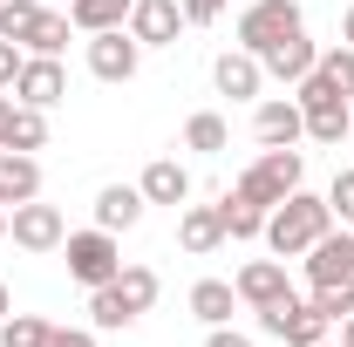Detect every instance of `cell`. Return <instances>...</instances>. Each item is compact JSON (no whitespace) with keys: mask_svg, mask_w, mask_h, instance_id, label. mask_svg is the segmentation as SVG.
Listing matches in <instances>:
<instances>
[{"mask_svg":"<svg viewBox=\"0 0 354 347\" xmlns=\"http://www.w3.org/2000/svg\"><path fill=\"white\" fill-rule=\"evenodd\" d=\"M225 238H266V205H252V198H239V191H225Z\"/></svg>","mask_w":354,"mask_h":347,"instance_id":"25","label":"cell"},{"mask_svg":"<svg viewBox=\"0 0 354 347\" xmlns=\"http://www.w3.org/2000/svg\"><path fill=\"white\" fill-rule=\"evenodd\" d=\"M177 245H184L191 259L218 252V245H225V218H218V205H177Z\"/></svg>","mask_w":354,"mask_h":347,"instance_id":"15","label":"cell"},{"mask_svg":"<svg viewBox=\"0 0 354 347\" xmlns=\"http://www.w3.org/2000/svg\"><path fill=\"white\" fill-rule=\"evenodd\" d=\"M341 41L354 48V7H348V14H341Z\"/></svg>","mask_w":354,"mask_h":347,"instance_id":"37","label":"cell"},{"mask_svg":"<svg viewBox=\"0 0 354 347\" xmlns=\"http://www.w3.org/2000/svg\"><path fill=\"white\" fill-rule=\"evenodd\" d=\"M252 136H259L266 150H293V143L307 136V116H300V102H293V95H266L259 109H252Z\"/></svg>","mask_w":354,"mask_h":347,"instance_id":"10","label":"cell"},{"mask_svg":"<svg viewBox=\"0 0 354 347\" xmlns=\"http://www.w3.org/2000/svg\"><path fill=\"white\" fill-rule=\"evenodd\" d=\"M348 143H354V136H348Z\"/></svg>","mask_w":354,"mask_h":347,"instance_id":"43","label":"cell"},{"mask_svg":"<svg viewBox=\"0 0 354 347\" xmlns=\"http://www.w3.org/2000/svg\"><path fill=\"white\" fill-rule=\"evenodd\" d=\"M123 28H130V35H136L143 48H171L177 35L191 28V21H184V7H177V0H136Z\"/></svg>","mask_w":354,"mask_h":347,"instance_id":"12","label":"cell"},{"mask_svg":"<svg viewBox=\"0 0 354 347\" xmlns=\"http://www.w3.org/2000/svg\"><path fill=\"white\" fill-rule=\"evenodd\" d=\"M48 327L55 320H41V313H7L0 320V347H48Z\"/></svg>","mask_w":354,"mask_h":347,"instance_id":"29","label":"cell"},{"mask_svg":"<svg viewBox=\"0 0 354 347\" xmlns=\"http://www.w3.org/2000/svg\"><path fill=\"white\" fill-rule=\"evenodd\" d=\"M341 347H354V313H348V320H341Z\"/></svg>","mask_w":354,"mask_h":347,"instance_id":"38","label":"cell"},{"mask_svg":"<svg viewBox=\"0 0 354 347\" xmlns=\"http://www.w3.org/2000/svg\"><path fill=\"white\" fill-rule=\"evenodd\" d=\"M82 41H88V75L95 82H130L143 68V41L130 28H102V35H82Z\"/></svg>","mask_w":354,"mask_h":347,"instance_id":"6","label":"cell"},{"mask_svg":"<svg viewBox=\"0 0 354 347\" xmlns=\"http://www.w3.org/2000/svg\"><path fill=\"white\" fill-rule=\"evenodd\" d=\"M300 184H307V157H300V150H259V164H252V171H239L232 191L272 212V205H279V198H293Z\"/></svg>","mask_w":354,"mask_h":347,"instance_id":"3","label":"cell"},{"mask_svg":"<svg viewBox=\"0 0 354 347\" xmlns=\"http://www.w3.org/2000/svg\"><path fill=\"white\" fill-rule=\"evenodd\" d=\"M307 28V14H300V0H252L245 14H239V41L245 55H272V48L286 41V35H300Z\"/></svg>","mask_w":354,"mask_h":347,"instance_id":"4","label":"cell"},{"mask_svg":"<svg viewBox=\"0 0 354 347\" xmlns=\"http://www.w3.org/2000/svg\"><path fill=\"white\" fill-rule=\"evenodd\" d=\"M307 116V143H348L354 136V109H348V95H334V102H313V109H300Z\"/></svg>","mask_w":354,"mask_h":347,"instance_id":"20","label":"cell"},{"mask_svg":"<svg viewBox=\"0 0 354 347\" xmlns=\"http://www.w3.org/2000/svg\"><path fill=\"white\" fill-rule=\"evenodd\" d=\"M205 347H259V341H252V334H239V327H212Z\"/></svg>","mask_w":354,"mask_h":347,"instance_id":"36","label":"cell"},{"mask_svg":"<svg viewBox=\"0 0 354 347\" xmlns=\"http://www.w3.org/2000/svg\"><path fill=\"white\" fill-rule=\"evenodd\" d=\"M41 14H48V0H0V35L28 48V35L41 28Z\"/></svg>","mask_w":354,"mask_h":347,"instance_id":"26","label":"cell"},{"mask_svg":"<svg viewBox=\"0 0 354 347\" xmlns=\"http://www.w3.org/2000/svg\"><path fill=\"white\" fill-rule=\"evenodd\" d=\"M48 143V109H28V102H7V116H0V150H41Z\"/></svg>","mask_w":354,"mask_h":347,"instance_id":"18","label":"cell"},{"mask_svg":"<svg viewBox=\"0 0 354 347\" xmlns=\"http://www.w3.org/2000/svg\"><path fill=\"white\" fill-rule=\"evenodd\" d=\"M0 245H7V205H0Z\"/></svg>","mask_w":354,"mask_h":347,"instance_id":"40","label":"cell"},{"mask_svg":"<svg viewBox=\"0 0 354 347\" xmlns=\"http://www.w3.org/2000/svg\"><path fill=\"white\" fill-rule=\"evenodd\" d=\"M7 313H14V300H7V286H0V320H7Z\"/></svg>","mask_w":354,"mask_h":347,"instance_id":"39","label":"cell"},{"mask_svg":"<svg viewBox=\"0 0 354 347\" xmlns=\"http://www.w3.org/2000/svg\"><path fill=\"white\" fill-rule=\"evenodd\" d=\"M300 265H307V286H341V279H354V232L334 225L327 238H313L307 252H300Z\"/></svg>","mask_w":354,"mask_h":347,"instance_id":"8","label":"cell"},{"mask_svg":"<svg viewBox=\"0 0 354 347\" xmlns=\"http://www.w3.org/2000/svg\"><path fill=\"white\" fill-rule=\"evenodd\" d=\"M62 259H68V279L95 293V286H109V279L123 272V245H116V232L88 225V232H68V238H62Z\"/></svg>","mask_w":354,"mask_h":347,"instance_id":"2","label":"cell"},{"mask_svg":"<svg viewBox=\"0 0 354 347\" xmlns=\"http://www.w3.org/2000/svg\"><path fill=\"white\" fill-rule=\"evenodd\" d=\"M259 62H266V75H272V82H286V88H293V82H300V75L313 68V62H320V48H313V41H307V28H300V35H286V41L272 48V55H259Z\"/></svg>","mask_w":354,"mask_h":347,"instance_id":"19","label":"cell"},{"mask_svg":"<svg viewBox=\"0 0 354 347\" xmlns=\"http://www.w3.org/2000/svg\"><path fill=\"white\" fill-rule=\"evenodd\" d=\"M177 7H184V21H191V28H212V21H225V7H232V0H177Z\"/></svg>","mask_w":354,"mask_h":347,"instance_id":"33","label":"cell"},{"mask_svg":"<svg viewBox=\"0 0 354 347\" xmlns=\"http://www.w3.org/2000/svg\"><path fill=\"white\" fill-rule=\"evenodd\" d=\"M48 347H95V327H48Z\"/></svg>","mask_w":354,"mask_h":347,"instance_id":"35","label":"cell"},{"mask_svg":"<svg viewBox=\"0 0 354 347\" xmlns=\"http://www.w3.org/2000/svg\"><path fill=\"white\" fill-rule=\"evenodd\" d=\"M327 212H334V225H348V232H354V164H348V171H334V184H327Z\"/></svg>","mask_w":354,"mask_h":347,"instance_id":"32","label":"cell"},{"mask_svg":"<svg viewBox=\"0 0 354 347\" xmlns=\"http://www.w3.org/2000/svg\"><path fill=\"white\" fill-rule=\"evenodd\" d=\"M68 35H75L68 7H48V14H41V28L28 35V55H62V48H68Z\"/></svg>","mask_w":354,"mask_h":347,"instance_id":"28","label":"cell"},{"mask_svg":"<svg viewBox=\"0 0 354 347\" xmlns=\"http://www.w3.org/2000/svg\"><path fill=\"white\" fill-rule=\"evenodd\" d=\"M184 150H198V157H225V150H232V123H225L218 109H198V116L184 123Z\"/></svg>","mask_w":354,"mask_h":347,"instance_id":"23","label":"cell"},{"mask_svg":"<svg viewBox=\"0 0 354 347\" xmlns=\"http://www.w3.org/2000/svg\"><path fill=\"white\" fill-rule=\"evenodd\" d=\"M212 88H218V95H232V102H259L266 62H259V55H245V48H225L218 62H212Z\"/></svg>","mask_w":354,"mask_h":347,"instance_id":"11","label":"cell"},{"mask_svg":"<svg viewBox=\"0 0 354 347\" xmlns=\"http://www.w3.org/2000/svg\"><path fill=\"white\" fill-rule=\"evenodd\" d=\"M116 293H123L136 313H150V306H157V293H164V279H157L150 265H123V272H116Z\"/></svg>","mask_w":354,"mask_h":347,"instance_id":"27","label":"cell"},{"mask_svg":"<svg viewBox=\"0 0 354 347\" xmlns=\"http://www.w3.org/2000/svg\"><path fill=\"white\" fill-rule=\"evenodd\" d=\"M136 191H143V205H191V171L177 164V157H150L143 177H136Z\"/></svg>","mask_w":354,"mask_h":347,"instance_id":"14","label":"cell"},{"mask_svg":"<svg viewBox=\"0 0 354 347\" xmlns=\"http://www.w3.org/2000/svg\"><path fill=\"white\" fill-rule=\"evenodd\" d=\"M239 306H272V300H293V279H286V259H252L239 265Z\"/></svg>","mask_w":354,"mask_h":347,"instance_id":"13","label":"cell"},{"mask_svg":"<svg viewBox=\"0 0 354 347\" xmlns=\"http://www.w3.org/2000/svg\"><path fill=\"white\" fill-rule=\"evenodd\" d=\"M136 320H143V313H136V306L116 293V279L88 293V327H95V334H123V327H136Z\"/></svg>","mask_w":354,"mask_h":347,"instance_id":"21","label":"cell"},{"mask_svg":"<svg viewBox=\"0 0 354 347\" xmlns=\"http://www.w3.org/2000/svg\"><path fill=\"white\" fill-rule=\"evenodd\" d=\"M7 238L21 245V252H62V238H68V218L41 205V198H28V205H14L7 212Z\"/></svg>","mask_w":354,"mask_h":347,"instance_id":"7","label":"cell"},{"mask_svg":"<svg viewBox=\"0 0 354 347\" xmlns=\"http://www.w3.org/2000/svg\"><path fill=\"white\" fill-rule=\"evenodd\" d=\"M130 7L136 0H68V21H75V35H102V28H123Z\"/></svg>","mask_w":354,"mask_h":347,"instance_id":"24","label":"cell"},{"mask_svg":"<svg viewBox=\"0 0 354 347\" xmlns=\"http://www.w3.org/2000/svg\"><path fill=\"white\" fill-rule=\"evenodd\" d=\"M313 347H341V341H334V334H327V341H313Z\"/></svg>","mask_w":354,"mask_h":347,"instance_id":"41","label":"cell"},{"mask_svg":"<svg viewBox=\"0 0 354 347\" xmlns=\"http://www.w3.org/2000/svg\"><path fill=\"white\" fill-rule=\"evenodd\" d=\"M307 300L320 306V313H327L334 327H341V320H348V313H354V279H341V286H313Z\"/></svg>","mask_w":354,"mask_h":347,"instance_id":"31","label":"cell"},{"mask_svg":"<svg viewBox=\"0 0 354 347\" xmlns=\"http://www.w3.org/2000/svg\"><path fill=\"white\" fill-rule=\"evenodd\" d=\"M21 62H28V55H21V41H7V35H0V95L14 88V75H21Z\"/></svg>","mask_w":354,"mask_h":347,"instance_id":"34","label":"cell"},{"mask_svg":"<svg viewBox=\"0 0 354 347\" xmlns=\"http://www.w3.org/2000/svg\"><path fill=\"white\" fill-rule=\"evenodd\" d=\"M95 225L116 232V238L136 232V225H143V191H136V184H102V191H95Z\"/></svg>","mask_w":354,"mask_h":347,"instance_id":"16","label":"cell"},{"mask_svg":"<svg viewBox=\"0 0 354 347\" xmlns=\"http://www.w3.org/2000/svg\"><path fill=\"white\" fill-rule=\"evenodd\" d=\"M62 95H68V68H62V55H28L21 75H14V102H28V109H55Z\"/></svg>","mask_w":354,"mask_h":347,"instance_id":"9","label":"cell"},{"mask_svg":"<svg viewBox=\"0 0 354 347\" xmlns=\"http://www.w3.org/2000/svg\"><path fill=\"white\" fill-rule=\"evenodd\" d=\"M232 306H239V286H232V279H198V286H191V313H198L205 327H232Z\"/></svg>","mask_w":354,"mask_h":347,"instance_id":"22","label":"cell"},{"mask_svg":"<svg viewBox=\"0 0 354 347\" xmlns=\"http://www.w3.org/2000/svg\"><path fill=\"white\" fill-rule=\"evenodd\" d=\"M28 198H41V164H35L28 150H0V205L14 212V205H28Z\"/></svg>","mask_w":354,"mask_h":347,"instance_id":"17","label":"cell"},{"mask_svg":"<svg viewBox=\"0 0 354 347\" xmlns=\"http://www.w3.org/2000/svg\"><path fill=\"white\" fill-rule=\"evenodd\" d=\"M313 68H320L327 82L341 88V95H354V48H348V41H334L327 55H320V62H313Z\"/></svg>","mask_w":354,"mask_h":347,"instance_id":"30","label":"cell"},{"mask_svg":"<svg viewBox=\"0 0 354 347\" xmlns=\"http://www.w3.org/2000/svg\"><path fill=\"white\" fill-rule=\"evenodd\" d=\"M7 102H14V95H0V116H7Z\"/></svg>","mask_w":354,"mask_h":347,"instance_id":"42","label":"cell"},{"mask_svg":"<svg viewBox=\"0 0 354 347\" xmlns=\"http://www.w3.org/2000/svg\"><path fill=\"white\" fill-rule=\"evenodd\" d=\"M252 313H259L266 341H286V347H313V341L334 334V320H327L313 300H300V293H293V300H272V306H252Z\"/></svg>","mask_w":354,"mask_h":347,"instance_id":"5","label":"cell"},{"mask_svg":"<svg viewBox=\"0 0 354 347\" xmlns=\"http://www.w3.org/2000/svg\"><path fill=\"white\" fill-rule=\"evenodd\" d=\"M327 232H334V212H327V198H313L307 184L266 212V245H272V259H300L313 238H327Z\"/></svg>","mask_w":354,"mask_h":347,"instance_id":"1","label":"cell"}]
</instances>
